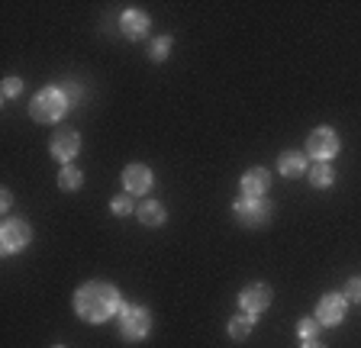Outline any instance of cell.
Listing matches in <instances>:
<instances>
[{"label":"cell","mask_w":361,"mask_h":348,"mask_svg":"<svg viewBox=\"0 0 361 348\" xmlns=\"http://www.w3.org/2000/svg\"><path fill=\"white\" fill-rule=\"evenodd\" d=\"M116 310H123L120 290L104 280H90L75 294V313L87 323H106Z\"/></svg>","instance_id":"cell-1"},{"label":"cell","mask_w":361,"mask_h":348,"mask_svg":"<svg viewBox=\"0 0 361 348\" xmlns=\"http://www.w3.org/2000/svg\"><path fill=\"white\" fill-rule=\"evenodd\" d=\"M32 120L36 123H52V120H61L68 110V100H65V91H59V87H45V91L36 94V100H32Z\"/></svg>","instance_id":"cell-2"},{"label":"cell","mask_w":361,"mask_h":348,"mask_svg":"<svg viewBox=\"0 0 361 348\" xmlns=\"http://www.w3.org/2000/svg\"><path fill=\"white\" fill-rule=\"evenodd\" d=\"M123 335L126 339H133V342H139V339H145L149 335V310H142V306H123Z\"/></svg>","instance_id":"cell-3"},{"label":"cell","mask_w":361,"mask_h":348,"mask_svg":"<svg viewBox=\"0 0 361 348\" xmlns=\"http://www.w3.org/2000/svg\"><path fill=\"white\" fill-rule=\"evenodd\" d=\"M235 216L245 226H262L271 216V204H264L262 197H242V200H235Z\"/></svg>","instance_id":"cell-4"},{"label":"cell","mask_w":361,"mask_h":348,"mask_svg":"<svg viewBox=\"0 0 361 348\" xmlns=\"http://www.w3.org/2000/svg\"><path fill=\"white\" fill-rule=\"evenodd\" d=\"M30 239H32V232L26 223L10 220V223H4V232H0V249H4V255H13L23 245H30Z\"/></svg>","instance_id":"cell-5"},{"label":"cell","mask_w":361,"mask_h":348,"mask_svg":"<svg viewBox=\"0 0 361 348\" xmlns=\"http://www.w3.org/2000/svg\"><path fill=\"white\" fill-rule=\"evenodd\" d=\"M307 149H310V155H313V159H319V161H329L332 155H336V151H338V136H336V132H332L329 126H323V129H313V136H310Z\"/></svg>","instance_id":"cell-6"},{"label":"cell","mask_w":361,"mask_h":348,"mask_svg":"<svg viewBox=\"0 0 361 348\" xmlns=\"http://www.w3.org/2000/svg\"><path fill=\"white\" fill-rule=\"evenodd\" d=\"M239 303H242V310H245L248 316H255V313L268 310V303H271V287H268V284H248V287L242 290Z\"/></svg>","instance_id":"cell-7"},{"label":"cell","mask_w":361,"mask_h":348,"mask_svg":"<svg viewBox=\"0 0 361 348\" xmlns=\"http://www.w3.org/2000/svg\"><path fill=\"white\" fill-rule=\"evenodd\" d=\"M345 294H326L323 300H319V310H316V319H319V325H336L342 323V316H345Z\"/></svg>","instance_id":"cell-8"},{"label":"cell","mask_w":361,"mask_h":348,"mask_svg":"<svg viewBox=\"0 0 361 348\" xmlns=\"http://www.w3.org/2000/svg\"><path fill=\"white\" fill-rule=\"evenodd\" d=\"M123 187H126V194H145V190L152 187V174L145 165H129L126 171H123Z\"/></svg>","instance_id":"cell-9"},{"label":"cell","mask_w":361,"mask_h":348,"mask_svg":"<svg viewBox=\"0 0 361 348\" xmlns=\"http://www.w3.org/2000/svg\"><path fill=\"white\" fill-rule=\"evenodd\" d=\"M78 151H81V136L71 132V129H65V132H59V136L52 139V155L59 161H71Z\"/></svg>","instance_id":"cell-10"},{"label":"cell","mask_w":361,"mask_h":348,"mask_svg":"<svg viewBox=\"0 0 361 348\" xmlns=\"http://www.w3.org/2000/svg\"><path fill=\"white\" fill-rule=\"evenodd\" d=\"M268 184H271V174L264 171V168H252V171L242 178V194H245V197H262L264 190H268Z\"/></svg>","instance_id":"cell-11"},{"label":"cell","mask_w":361,"mask_h":348,"mask_svg":"<svg viewBox=\"0 0 361 348\" xmlns=\"http://www.w3.org/2000/svg\"><path fill=\"white\" fill-rule=\"evenodd\" d=\"M120 26H123V32H126L129 39H139V36L149 32V16H145L142 10H126L123 20H120Z\"/></svg>","instance_id":"cell-12"},{"label":"cell","mask_w":361,"mask_h":348,"mask_svg":"<svg viewBox=\"0 0 361 348\" xmlns=\"http://www.w3.org/2000/svg\"><path fill=\"white\" fill-rule=\"evenodd\" d=\"M278 168H281V174H284V178H300V174L307 171V159H303V155H297V151H287V155H281Z\"/></svg>","instance_id":"cell-13"},{"label":"cell","mask_w":361,"mask_h":348,"mask_svg":"<svg viewBox=\"0 0 361 348\" xmlns=\"http://www.w3.org/2000/svg\"><path fill=\"white\" fill-rule=\"evenodd\" d=\"M139 220H142L145 226H161V223H165V206L149 200V204L139 206Z\"/></svg>","instance_id":"cell-14"},{"label":"cell","mask_w":361,"mask_h":348,"mask_svg":"<svg viewBox=\"0 0 361 348\" xmlns=\"http://www.w3.org/2000/svg\"><path fill=\"white\" fill-rule=\"evenodd\" d=\"M248 333H252V316H233L229 335H233V339H248Z\"/></svg>","instance_id":"cell-15"},{"label":"cell","mask_w":361,"mask_h":348,"mask_svg":"<svg viewBox=\"0 0 361 348\" xmlns=\"http://www.w3.org/2000/svg\"><path fill=\"white\" fill-rule=\"evenodd\" d=\"M81 171H78V168H61V174H59V184L65 190H75V187H81Z\"/></svg>","instance_id":"cell-16"},{"label":"cell","mask_w":361,"mask_h":348,"mask_svg":"<svg viewBox=\"0 0 361 348\" xmlns=\"http://www.w3.org/2000/svg\"><path fill=\"white\" fill-rule=\"evenodd\" d=\"M310 178H313V187H329V184H332V171L326 165H316Z\"/></svg>","instance_id":"cell-17"},{"label":"cell","mask_w":361,"mask_h":348,"mask_svg":"<svg viewBox=\"0 0 361 348\" xmlns=\"http://www.w3.org/2000/svg\"><path fill=\"white\" fill-rule=\"evenodd\" d=\"M316 329H319V323H313V319H300V325H297V333H300L307 342L316 339Z\"/></svg>","instance_id":"cell-18"},{"label":"cell","mask_w":361,"mask_h":348,"mask_svg":"<svg viewBox=\"0 0 361 348\" xmlns=\"http://www.w3.org/2000/svg\"><path fill=\"white\" fill-rule=\"evenodd\" d=\"M113 213H133V194H123V197L113 200Z\"/></svg>","instance_id":"cell-19"},{"label":"cell","mask_w":361,"mask_h":348,"mask_svg":"<svg viewBox=\"0 0 361 348\" xmlns=\"http://www.w3.org/2000/svg\"><path fill=\"white\" fill-rule=\"evenodd\" d=\"M345 300L361 303V278H352V280H348V287H345Z\"/></svg>","instance_id":"cell-20"},{"label":"cell","mask_w":361,"mask_h":348,"mask_svg":"<svg viewBox=\"0 0 361 348\" xmlns=\"http://www.w3.org/2000/svg\"><path fill=\"white\" fill-rule=\"evenodd\" d=\"M168 46H171V39H168V36H161V39H158V42H155V46H152V55H155V58L161 61V58H165V55H168Z\"/></svg>","instance_id":"cell-21"},{"label":"cell","mask_w":361,"mask_h":348,"mask_svg":"<svg viewBox=\"0 0 361 348\" xmlns=\"http://www.w3.org/2000/svg\"><path fill=\"white\" fill-rule=\"evenodd\" d=\"M20 77H7V81H4V97H16V94H20Z\"/></svg>","instance_id":"cell-22"},{"label":"cell","mask_w":361,"mask_h":348,"mask_svg":"<svg viewBox=\"0 0 361 348\" xmlns=\"http://www.w3.org/2000/svg\"><path fill=\"white\" fill-rule=\"evenodd\" d=\"M65 100H68V104H78V100H81V91H78L75 84H68V87H65Z\"/></svg>","instance_id":"cell-23"},{"label":"cell","mask_w":361,"mask_h":348,"mask_svg":"<svg viewBox=\"0 0 361 348\" xmlns=\"http://www.w3.org/2000/svg\"><path fill=\"white\" fill-rule=\"evenodd\" d=\"M303 348H323V345H319V342L313 339V342H303Z\"/></svg>","instance_id":"cell-24"},{"label":"cell","mask_w":361,"mask_h":348,"mask_svg":"<svg viewBox=\"0 0 361 348\" xmlns=\"http://www.w3.org/2000/svg\"><path fill=\"white\" fill-rule=\"evenodd\" d=\"M55 348H61V345H55Z\"/></svg>","instance_id":"cell-25"}]
</instances>
